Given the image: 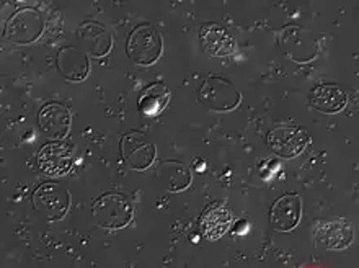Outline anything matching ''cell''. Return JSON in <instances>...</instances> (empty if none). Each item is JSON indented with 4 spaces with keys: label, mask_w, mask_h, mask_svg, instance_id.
I'll list each match as a JSON object with an SVG mask.
<instances>
[{
    "label": "cell",
    "mask_w": 359,
    "mask_h": 268,
    "mask_svg": "<svg viewBox=\"0 0 359 268\" xmlns=\"http://www.w3.org/2000/svg\"><path fill=\"white\" fill-rule=\"evenodd\" d=\"M307 142L309 134L297 126H278L268 133L269 151L284 159L297 157Z\"/></svg>",
    "instance_id": "5"
},
{
    "label": "cell",
    "mask_w": 359,
    "mask_h": 268,
    "mask_svg": "<svg viewBox=\"0 0 359 268\" xmlns=\"http://www.w3.org/2000/svg\"><path fill=\"white\" fill-rule=\"evenodd\" d=\"M92 213L95 221L108 229H119L129 225L133 210L129 201L119 193H107L93 201Z\"/></svg>",
    "instance_id": "2"
},
{
    "label": "cell",
    "mask_w": 359,
    "mask_h": 268,
    "mask_svg": "<svg viewBox=\"0 0 359 268\" xmlns=\"http://www.w3.org/2000/svg\"><path fill=\"white\" fill-rule=\"evenodd\" d=\"M199 102L209 110L227 112L233 110L241 103V93L231 82L221 77H209L204 81L203 87L199 88L198 93Z\"/></svg>",
    "instance_id": "4"
},
{
    "label": "cell",
    "mask_w": 359,
    "mask_h": 268,
    "mask_svg": "<svg viewBox=\"0 0 359 268\" xmlns=\"http://www.w3.org/2000/svg\"><path fill=\"white\" fill-rule=\"evenodd\" d=\"M232 222V213L224 208V205L214 203L203 213L199 227H201V234L209 241H216L219 237L226 234Z\"/></svg>",
    "instance_id": "13"
},
{
    "label": "cell",
    "mask_w": 359,
    "mask_h": 268,
    "mask_svg": "<svg viewBox=\"0 0 359 268\" xmlns=\"http://www.w3.org/2000/svg\"><path fill=\"white\" fill-rule=\"evenodd\" d=\"M43 32V18L36 10H20L8 20L7 38L17 44H28Z\"/></svg>",
    "instance_id": "7"
},
{
    "label": "cell",
    "mask_w": 359,
    "mask_h": 268,
    "mask_svg": "<svg viewBox=\"0 0 359 268\" xmlns=\"http://www.w3.org/2000/svg\"><path fill=\"white\" fill-rule=\"evenodd\" d=\"M74 163V152L69 144L48 142L39 149L38 166L46 175L57 177L71 170Z\"/></svg>",
    "instance_id": "6"
},
{
    "label": "cell",
    "mask_w": 359,
    "mask_h": 268,
    "mask_svg": "<svg viewBox=\"0 0 359 268\" xmlns=\"http://www.w3.org/2000/svg\"><path fill=\"white\" fill-rule=\"evenodd\" d=\"M39 128L49 138H66L69 130H71V113L64 105L49 103L39 112Z\"/></svg>",
    "instance_id": "11"
},
{
    "label": "cell",
    "mask_w": 359,
    "mask_h": 268,
    "mask_svg": "<svg viewBox=\"0 0 359 268\" xmlns=\"http://www.w3.org/2000/svg\"><path fill=\"white\" fill-rule=\"evenodd\" d=\"M121 157L124 163L134 170H144L154 162L156 146L142 134H126L121 139Z\"/></svg>",
    "instance_id": "8"
},
{
    "label": "cell",
    "mask_w": 359,
    "mask_h": 268,
    "mask_svg": "<svg viewBox=\"0 0 359 268\" xmlns=\"http://www.w3.org/2000/svg\"><path fill=\"white\" fill-rule=\"evenodd\" d=\"M313 108L323 113H338L346 105V95L337 83H320L311 92Z\"/></svg>",
    "instance_id": "14"
},
{
    "label": "cell",
    "mask_w": 359,
    "mask_h": 268,
    "mask_svg": "<svg viewBox=\"0 0 359 268\" xmlns=\"http://www.w3.org/2000/svg\"><path fill=\"white\" fill-rule=\"evenodd\" d=\"M79 38L93 56H104L111 49V36L100 23L86 22L79 28Z\"/></svg>",
    "instance_id": "15"
},
{
    "label": "cell",
    "mask_w": 359,
    "mask_h": 268,
    "mask_svg": "<svg viewBox=\"0 0 359 268\" xmlns=\"http://www.w3.org/2000/svg\"><path fill=\"white\" fill-rule=\"evenodd\" d=\"M318 237L328 249H345L353 241V226L345 220H337L322 226Z\"/></svg>",
    "instance_id": "17"
},
{
    "label": "cell",
    "mask_w": 359,
    "mask_h": 268,
    "mask_svg": "<svg viewBox=\"0 0 359 268\" xmlns=\"http://www.w3.org/2000/svg\"><path fill=\"white\" fill-rule=\"evenodd\" d=\"M57 69L67 81L81 82L88 76V59L79 48L66 46L57 53Z\"/></svg>",
    "instance_id": "12"
},
{
    "label": "cell",
    "mask_w": 359,
    "mask_h": 268,
    "mask_svg": "<svg viewBox=\"0 0 359 268\" xmlns=\"http://www.w3.org/2000/svg\"><path fill=\"white\" fill-rule=\"evenodd\" d=\"M269 220L276 231L286 232L297 226L301 220V198L297 193H286L273 203Z\"/></svg>",
    "instance_id": "9"
},
{
    "label": "cell",
    "mask_w": 359,
    "mask_h": 268,
    "mask_svg": "<svg viewBox=\"0 0 359 268\" xmlns=\"http://www.w3.org/2000/svg\"><path fill=\"white\" fill-rule=\"evenodd\" d=\"M170 100V91L163 82H154L139 93L137 107L139 112L147 116H156L163 112Z\"/></svg>",
    "instance_id": "16"
},
{
    "label": "cell",
    "mask_w": 359,
    "mask_h": 268,
    "mask_svg": "<svg viewBox=\"0 0 359 268\" xmlns=\"http://www.w3.org/2000/svg\"><path fill=\"white\" fill-rule=\"evenodd\" d=\"M199 38H201L204 53H208L211 58H224L236 51L237 43L233 34L216 23L203 25Z\"/></svg>",
    "instance_id": "10"
},
{
    "label": "cell",
    "mask_w": 359,
    "mask_h": 268,
    "mask_svg": "<svg viewBox=\"0 0 359 268\" xmlns=\"http://www.w3.org/2000/svg\"><path fill=\"white\" fill-rule=\"evenodd\" d=\"M71 206V195L59 183H43L33 193V208L46 221H59Z\"/></svg>",
    "instance_id": "3"
},
{
    "label": "cell",
    "mask_w": 359,
    "mask_h": 268,
    "mask_svg": "<svg viewBox=\"0 0 359 268\" xmlns=\"http://www.w3.org/2000/svg\"><path fill=\"white\" fill-rule=\"evenodd\" d=\"M128 56L134 62L142 66H151L162 54V38L156 27L151 23H142L129 34L126 44Z\"/></svg>",
    "instance_id": "1"
}]
</instances>
